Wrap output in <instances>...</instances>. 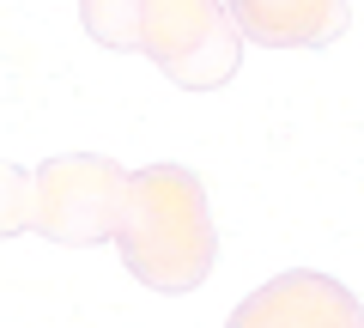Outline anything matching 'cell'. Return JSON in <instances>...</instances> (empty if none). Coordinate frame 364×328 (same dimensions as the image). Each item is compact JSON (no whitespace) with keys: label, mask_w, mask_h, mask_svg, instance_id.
Wrapping results in <instances>:
<instances>
[{"label":"cell","mask_w":364,"mask_h":328,"mask_svg":"<svg viewBox=\"0 0 364 328\" xmlns=\"http://www.w3.org/2000/svg\"><path fill=\"white\" fill-rule=\"evenodd\" d=\"M109 243L122 250L128 274L152 292H195L213 274L219 231L207 213V189L182 164H146L122 183V213Z\"/></svg>","instance_id":"1"},{"label":"cell","mask_w":364,"mask_h":328,"mask_svg":"<svg viewBox=\"0 0 364 328\" xmlns=\"http://www.w3.org/2000/svg\"><path fill=\"white\" fill-rule=\"evenodd\" d=\"M85 31L104 49H140L188 92L237 73L243 37L219 0H85Z\"/></svg>","instance_id":"2"},{"label":"cell","mask_w":364,"mask_h":328,"mask_svg":"<svg viewBox=\"0 0 364 328\" xmlns=\"http://www.w3.org/2000/svg\"><path fill=\"white\" fill-rule=\"evenodd\" d=\"M122 171L116 158L97 152H61L31 176V231H43L49 243H109L122 213Z\"/></svg>","instance_id":"3"},{"label":"cell","mask_w":364,"mask_h":328,"mask_svg":"<svg viewBox=\"0 0 364 328\" xmlns=\"http://www.w3.org/2000/svg\"><path fill=\"white\" fill-rule=\"evenodd\" d=\"M231 328H364V316H358V298L346 286L298 268V274H279L261 292H249L237 304Z\"/></svg>","instance_id":"4"},{"label":"cell","mask_w":364,"mask_h":328,"mask_svg":"<svg viewBox=\"0 0 364 328\" xmlns=\"http://www.w3.org/2000/svg\"><path fill=\"white\" fill-rule=\"evenodd\" d=\"M237 37L267 49H322L346 31V0H219Z\"/></svg>","instance_id":"5"},{"label":"cell","mask_w":364,"mask_h":328,"mask_svg":"<svg viewBox=\"0 0 364 328\" xmlns=\"http://www.w3.org/2000/svg\"><path fill=\"white\" fill-rule=\"evenodd\" d=\"M31 225V176L18 164H0V237Z\"/></svg>","instance_id":"6"}]
</instances>
